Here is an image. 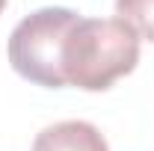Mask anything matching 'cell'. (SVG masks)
I'll return each mask as SVG.
<instances>
[{
    "mask_svg": "<svg viewBox=\"0 0 154 151\" xmlns=\"http://www.w3.org/2000/svg\"><path fill=\"white\" fill-rule=\"evenodd\" d=\"M139 62V36L122 18H77L62 45L65 86L104 92Z\"/></svg>",
    "mask_w": 154,
    "mask_h": 151,
    "instance_id": "cell-1",
    "label": "cell"
},
{
    "mask_svg": "<svg viewBox=\"0 0 154 151\" xmlns=\"http://www.w3.org/2000/svg\"><path fill=\"white\" fill-rule=\"evenodd\" d=\"M77 18L80 15L74 9L45 6L18 21V27L9 36V62L15 74L45 89H62V45Z\"/></svg>",
    "mask_w": 154,
    "mask_h": 151,
    "instance_id": "cell-2",
    "label": "cell"
},
{
    "mask_svg": "<svg viewBox=\"0 0 154 151\" xmlns=\"http://www.w3.org/2000/svg\"><path fill=\"white\" fill-rule=\"evenodd\" d=\"M33 151H110V145L92 122L68 119L48 125L33 139Z\"/></svg>",
    "mask_w": 154,
    "mask_h": 151,
    "instance_id": "cell-3",
    "label": "cell"
},
{
    "mask_svg": "<svg viewBox=\"0 0 154 151\" xmlns=\"http://www.w3.org/2000/svg\"><path fill=\"white\" fill-rule=\"evenodd\" d=\"M116 12L136 30L139 39L154 42V0H116Z\"/></svg>",
    "mask_w": 154,
    "mask_h": 151,
    "instance_id": "cell-4",
    "label": "cell"
},
{
    "mask_svg": "<svg viewBox=\"0 0 154 151\" xmlns=\"http://www.w3.org/2000/svg\"><path fill=\"white\" fill-rule=\"evenodd\" d=\"M3 9H6V0H0V12H3Z\"/></svg>",
    "mask_w": 154,
    "mask_h": 151,
    "instance_id": "cell-5",
    "label": "cell"
}]
</instances>
